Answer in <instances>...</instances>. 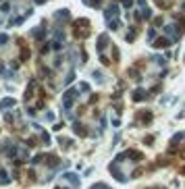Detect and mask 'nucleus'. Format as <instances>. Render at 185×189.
I'll return each instance as SVG.
<instances>
[]
</instances>
